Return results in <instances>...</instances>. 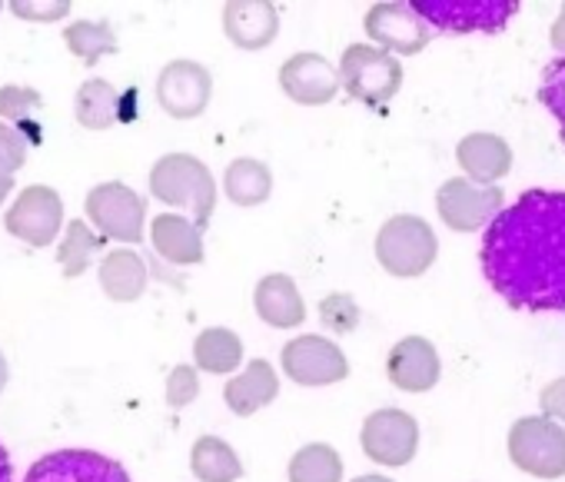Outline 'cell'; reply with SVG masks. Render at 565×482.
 <instances>
[{"instance_id":"obj_40","label":"cell","mask_w":565,"mask_h":482,"mask_svg":"<svg viewBox=\"0 0 565 482\" xmlns=\"http://www.w3.org/2000/svg\"><path fill=\"white\" fill-rule=\"evenodd\" d=\"M4 383H8V360L0 356V389H4Z\"/></svg>"},{"instance_id":"obj_24","label":"cell","mask_w":565,"mask_h":482,"mask_svg":"<svg viewBox=\"0 0 565 482\" xmlns=\"http://www.w3.org/2000/svg\"><path fill=\"white\" fill-rule=\"evenodd\" d=\"M100 283L110 300L130 303L147 290V264L134 250H114L100 264Z\"/></svg>"},{"instance_id":"obj_35","label":"cell","mask_w":565,"mask_h":482,"mask_svg":"<svg viewBox=\"0 0 565 482\" xmlns=\"http://www.w3.org/2000/svg\"><path fill=\"white\" fill-rule=\"evenodd\" d=\"M539 406H542V416L555 419L558 426H565V376L562 379H552L542 393H539Z\"/></svg>"},{"instance_id":"obj_17","label":"cell","mask_w":565,"mask_h":482,"mask_svg":"<svg viewBox=\"0 0 565 482\" xmlns=\"http://www.w3.org/2000/svg\"><path fill=\"white\" fill-rule=\"evenodd\" d=\"M456 160L466 170L469 180L495 186V180H502L512 170V150L499 133H486L476 130L469 137H462L456 143Z\"/></svg>"},{"instance_id":"obj_22","label":"cell","mask_w":565,"mask_h":482,"mask_svg":"<svg viewBox=\"0 0 565 482\" xmlns=\"http://www.w3.org/2000/svg\"><path fill=\"white\" fill-rule=\"evenodd\" d=\"M223 193L236 203V206H259L269 200L273 193V173L266 163L253 160V157H236L226 167L223 176Z\"/></svg>"},{"instance_id":"obj_6","label":"cell","mask_w":565,"mask_h":482,"mask_svg":"<svg viewBox=\"0 0 565 482\" xmlns=\"http://www.w3.org/2000/svg\"><path fill=\"white\" fill-rule=\"evenodd\" d=\"M509 459L535 479L565 475V426L548 416H522L509 429Z\"/></svg>"},{"instance_id":"obj_7","label":"cell","mask_w":565,"mask_h":482,"mask_svg":"<svg viewBox=\"0 0 565 482\" xmlns=\"http://www.w3.org/2000/svg\"><path fill=\"white\" fill-rule=\"evenodd\" d=\"M436 210L449 229L476 233V229L489 226L505 210V200H502L499 186H486V183H476L469 176H452L439 186Z\"/></svg>"},{"instance_id":"obj_36","label":"cell","mask_w":565,"mask_h":482,"mask_svg":"<svg viewBox=\"0 0 565 482\" xmlns=\"http://www.w3.org/2000/svg\"><path fill=\"white\" fill-rule=\"evenodd\" d=\"M11 11L18 18H28V21H57L71 11L67 0H57V4H31V0H14Z\"/></svg>"},{"instance_id":"obj_11","label":"cell","mask_w":565,"mask_h":482,"mask_svg":"<svg viewBox=\"0 0 565 482\" xmlns=\"http://www.w3.org/2000/svg\"><path fill=\"white\" fill-rule=\"evenodd\" d=\"M24 482H134L130 472L104 456V452H94V449H57V452H47L41 456Z\"/></svg>"},{"instance_id":"obj_21","label":"cell","mask_w":565,"mask_h":482,"mask_svg":"<svg viewBox=\"0 0 565 482\" xmlns=\"http://www.w3.org/2000/svg\"><path fill=\"white\" fill-rule=\"evenodd\" d=\"M276 393H279V379H276L273 366L266 360H249L246 369L226 383L223 399L236 416H253L256 409L269 406L276 399Z\"/></svg>"},{"instance_id":"obj_5","label":"cell","mask_w":565,"mask_h":482,"mask_svg":"<svg viewBox=\"0 0 565 482\" xmlns=\"http://www.w3.org/2000/svg\"><path fill=\"white\" fill-rule=\"evenodd\" d=\"M409 4L436 34H499L522 8L519 0H409Z\"/></svg>"},{"instance_id":"obj_27","label":"cell","mask_w":565,"mask_h":482,"mask_svg":"<svg viewBox=\"0 0 565 482\" xmlns=\"http://www.w3.org/2000/svg\"><path fill=\"white\" fill-rule=\"evenodd\" d=\"M120 114V97L107 81H87L77 90V120L87 130H107Z\"/></svg>"},{"instance_id":"obj_23","label":"cell","mask_w":565,"mask_h":482,"mask_svg":"<svg viewBox=\"0 0 565 482\" xmlns=\"http://www.w3.org/2000/svg\"><path fill=\"white\" fill-rule=\"evenodd\" d=\"M190 469L200 482H236L243 475V462L233 446L220 436H200L190 452Z\"/></svg>"},{"instance_id":"obj_19","label":"cell","mask_w":565,"mask_h":482,"mask_svg":"<svg viewBox=\"0 0 565 482\" xmlns=\"http://www.w3.org/2000/svg\"><path fill=\"white\" fill-rule=\"evenodd\" d=\"M223 31L236 47L263 51L279 34V11L273 4H263V0H253V4H226Z\"/></svg>"},{"instance_id":"obj_4","label":"cell","mask_w":565,"mask_h":482,"mask_svg":"<svg viewBox=\"0 0 565 482\" xmlns=\"http://www.w3.org/2000/svg\"><path fill=\"white\" fill-rule=\"evenodd\" d=\"M340 84L353 100L383 107L403 87V64L376 44H350L340 57Z\"/></svg>"},{"instance_id":"obj_16","label":"cell","mask_w":565,"mask_h":482,"mask_svg":"<svg viewBox=\"0 0 565 482\" xmlns=\"http://www.w3.org/2000/svg\"><path fill=\"white\" fill-rule=\"evenodd\" d=\"M386 373L390 383L403 393H429L443 376V363L426 336H406L390 350Z\"/></svg>"},{"instance_id":"obj_29","label":"cell","mask_w":565,"mask_h":482,"mask_svg":"<svg viewBox=\"0 0 565 482\" xmlns=\"http://www.w3.org/2000/svg\"><path fill=\"white\" fill-rule=\"evenodd\" d=\"M100 247H104V239H100V236H94L81 219H77V223H71L67 239H64V247H61V264H64L67 277H81V274L87 270L90 257H94Z\"/></svg>"},{"instance_id":"obj_3","label":"cell","mask_w":565,"mask_h":482,"mask_svg":"<svg viewBox=\"0 0 565 482\" xmlns=\"http://www.w3.org/2000/svg\"><path fill=\"white\" fill-rule=\"evenodd\" d=\"M439 254V239L436 229L413 213L390 216L380 233H376V260L386 274L393 277H419L436 264Z\"/></svg>"},{"instance_id":"obj_18","label":"cell","mask_w":565,"mask_h":482,"mask_svg":"<svg viewBox=\"0 0 565 482\" xmlns=\"http://www.w3.org/2000/svg\"><path fill=\"white\" fill-rule=\"evenodd\" d=\"M253 303H256L259 320L276 330H294L307 320V303H303L294 277H287V274H266L256 283Z\"/></svg>"},{"instance_id":"obj_12","label":"cell","mask_w":565,"mask_h":482,"mask_svg":"<svg viewBox=\"0 0 565 482\" xmlns=\"http://www.w3.org/2000/svg\"><path fill=\"white\" fill-rule=\"evenodd\" d=\"M363 24L373 44L390 51L393 57L419 54L436 38V31L413 11V4H373Z\"/></svg>"},{"instance_id":"obj_15","label":"cell","mask_w":565,"mask_h":482,"mask_svg":"<svg viewBox=\"0 0 565 482\" xmlns=\"http://www.w3.org/2000/svg\"><path fill=\"white\" fill-rule=\"evenodd\" d=\"M279 87L290 100L303 104V107H320L330 104L337 97V90H343L340 84V67H333L327 57L320 54H294L287 64L279 67Z\"/></svg>"},{"instance_id":"obj_42","label":"cell","mask_w":565,"mask_h":482,"mask_svg":"<svg viewBox=\"0 0 565 482\" xmlns=\"http://www.w3.org/2000/svg\"><path fill=\"white\" fill-rule=\"evenodd\" d=\"M0 8H4V4H0Z\"/></svg>"},{"instance_id":"obj_2","label":"cell","mask_w":565,"mask_h":482,"mask_svg":"<svg viewBox=\"0 0 565 482\" xmlns=\"http://www.w3.org/2000/svg\"><path fill=\"white\" fill-rule=\"evenodd\" d=\"M150 193L160 203H170L177 210H190L193 223L206 229L213 206H216V180L203 167V160L190 153H167L150 170Z\"/></svg>"},{"instance_id":"obj_9","label":"cell","mask_w":565,"mask_h":482,"mask_svg":"<svg viewBox=\"0 0 565 482\" xmlns=\"http://www.w3.org/2000/svg\"><path fill=\"white\" fill-rule=\"evenodd\" d=\"M87 216L104 236L120 239V244H140L147 203L127 183H100L87 193Z\"/></svg>"},{"instance_id":"obj_33","label":"cell","mask_w":565,"mask_h":482,"mask_svg":"<svg viewBox=\"0 0 565 482\" xmlns=\"http://www.w3.org/2000/svg\"><path fill=\"white\" fill-rule=\"evenodd\" d=\"M200 393V379H196V369L193 366H177L167 379V403L173 409H183L186 403H193Z\"/></svg>"},{"instance_id":"obj_25","label":"cell","mask_w":565,"mask_h":482,"mask_svg":"<svg viewBox=\"0 0 565 482\" xmlns=\"http://www.w3.org/2000/svg\"><path fill=\"white\" fill-rule=\"evenodd\" d=\"M193 363L203 373L226 376L243 363V340L226 326H210L193 343Z\"/></svg>"},{"instance_id":"obj_30","label":"cell","mask_w":565,"mask_h":482,"mask_svg":"<svg viewBox=\"0 0 565 482\" xmlns=\"http://www.w3.org/2000/svg\"><path fill=\"white\" fill-rule=\"evenodd\" d=\"M539 100H542V107L552 114V120L558 124V133H562V140H565V57H555V61L542 71Z\"/></svg>"},{"instance_id":"obj_20","label":"cell","mask_w":565,"mask_h":482,"mask_svg":"<svg viewBox=\"0 0 565 482\" xmlns=\"http://www.w3.org/2000/svg\"><path fill=\"white\" fill-rule=\"evenodd\" d=\"M153 247L163 260H170L173 267H186V264H200L203 260V226L177 216V213H160L153 219Z\"/></svg>"},{"instance_id":"obj_34","label":"cell","mask_w":565,"mask_h":482,"mask_svg":"<svg viewBox=\"0 0 565 482\" xmlns=\"http://www.w3.org/2000/svg\"><path fill=\"white\" fill-rule=\"evenodd\" d=\"M28 147H31V137H24L21 130H14V127H8V124H0V157H4L14 170L24 167Z\"/></svg>"},{"instance_id":"obj_39","label":"cell","mask_w":565,"mask_h":482,"mask_svg":"<svg viewBox=\"0 0 565 482\" xmlns=\"http://www.w3.org/2000/svg\"><path fill=\"white\" fill-rule=\"evenodd\" d=\"M0 482H14V465L4 446H0Z\"/></svg>"},{"instance_id":"obj_28","label":"cell","mask_w":565,"mask_h":482,"mask_svg":"<svg viewBox=\"0 0 565 482\" xmlns=\"http://www.w3.org/2000/svg\"><path fill=\"white\" fill-rule=\"evenodd\" d=\"M64 41L84 64H97L100 57L117 51V38L107 21H77L67 28Z\"/></svg>"},{"instance_id":"obj_37","label":"cell","mask_w":565,"mask_h":482,"mask_svg":"<svg viewBox=\"0 0 565 482\" xmlns=\"http://www.w3.org/2000/svg\"><path fill=\"white\" fill-rule=\"evenodd\" d=\"M548 41H552V51H555L558 57H565V4H562L558 18H555V24H552V34H548Z\"/></svg>"},{"instance_id":"obj_8","label":"cell","mask_w":565,"mask_h":482,"mask_svg":"<svg viewBox=\"0 0 565 482\" xmlns=\"http://www.w3.org/2000/svg\"><path fill=\"white\" fill-rule=\"evenodd\" d=\"M363 452L380 465H406L419 449V422L396 406H383L366 416L360 432Z\"/></svg>"},{"instance_id":"obj_32","label":"cell","mask_w":565,"mask_h":482,"mask_svg":"<svg viewBox=\"0 0 565 482\" xmlns=\"http://www.w3.org/2000/svg\"><path fill=\"white\" fill-rule=\"evenodd\" d=\"M320 320L327 330L333 333H353L360 326V307L353 297L347 293H330L323 303H320Z\"/></svg>"},{"instance_id":"obj_26","label":"cell","mask_w":565,"mask_h":482,"mask_svg":"<svg viewBox=\"0 0 565 482\" xmlns=\"http://www.w3.org/2000/svg\"><path fill=\"white\" fill-rule=\"evenodd\" d=\"M290 482H343V459L327 442H310L290 459Z\"/></svg>"},{"instance_id":"obj_1","label":"cell","mask_w":565,"mask_h":482,"mask_svg":"<svg viewBox=\"0 0 565 482\" xmlns=\"http://www.w3.org/2000/svg\"><path fill=\"white\" fill-rule=\"evenodd\" d=\"M486 283L525 313H565V190L519 193L482 233Z\"/></svg>"},{"instance_id":"obj_14","label":"cell","mask_w":565,"mask_h":482,"mask_svg":"<svg viewBox=\"0 0 565 482\" xmlns=\"http://www.w3.org/2000/svg\"><path fill=\"white\" fill-rule=\"evenodd\" d=\"M64 223V203L51 186H28L8 210V229L31 247H47Z\"/></svg>"},{"instance_id":"obj_31","label":"cell","mask_w":565,"mask_h":482,"mask_svg":"<svg viewBox=\"0 0 565 482\" xmlns=\"http://www.w3.org/2000/svg\"><path fill=\"white\" fill-rule=\"evenodd\" d=\"M41 107H44V97L38 90H31V87H4V90H0V117L24 124L31 130V143L38 137V127H34L31 114L41 110Z\"/></svg>"},{"instance_id":"obj_38","label":"cell","mask_w":565,"mask_h":482,"mask_svg":"<svg viewBox=\"0 0 565 482\" xmlns=\"http://www.w3.org/2000/svg\"><path fill=\"white\" fill-rule=\"evenodd\" d=\"M11 186H14V167L0 157V203L8 200V193H11Z\"/></svg>"},{"instance_id":"obj_13","label":"cell","mask_w":565,"mask_h":482,"mask_svg":"<svg viewBox=\"0 0 565 482\" xmlns=\"http://www.w3.org/2000/svg\"><path fill=\"white\" fill-rule=\"evenodd\" d=\"M213 77L196 61H170L157 77V100L177 120H193L206 110Z\"/></svg>"},{"instance_id":"obj_10","label":"cell","mask_w":565,"mask_h":482,"mask_svg":"<svg viewBox=\"0 0 565 482\" xmlns=\"http://www.w3.org/2000/svg\"><path fill=\"white\" fill-rule=\"evenodd\" d=\"M282 373L300 386H333L350 376V360L333 340L303 333L282 346Z\"/></svg>"},{"instance_id":"obj_41","label":"cell","mask_w":565,"mask_h":482,"mask_svg":"<svg viewBox=\"0 0 565 482\" xmlns=\"http://www.w3.org/2000/svg\"><path fill=\"white\" fill-rule=\"evenodd\" d=\"M353 482H393V479H386V475H360Z\"/></svg>"}]
</instances>
